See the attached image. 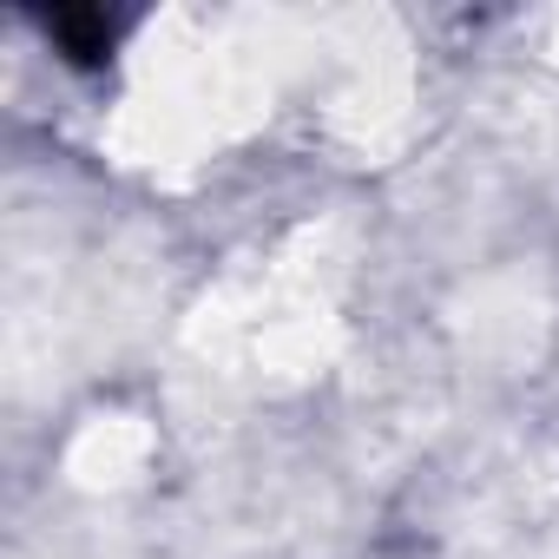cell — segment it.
I'll return each mask as SVG.
<instances>
[{
    "label": "cell",
    "instance_id": "obj_1",
    "mask_svg": "<svg viewBox=\"0 0 559 559\" xmlns=\"http://www.w3.org/2000/svg\"><path fill=\"white\" fill-rule=\"evenodd\" d=\"M47 34H60V47H67L73 60H99V53L112 47V21H106V14H53Z\"/></svg>",
    "mask_w": 559,
    "mask_h": 559
}]
</instances>
